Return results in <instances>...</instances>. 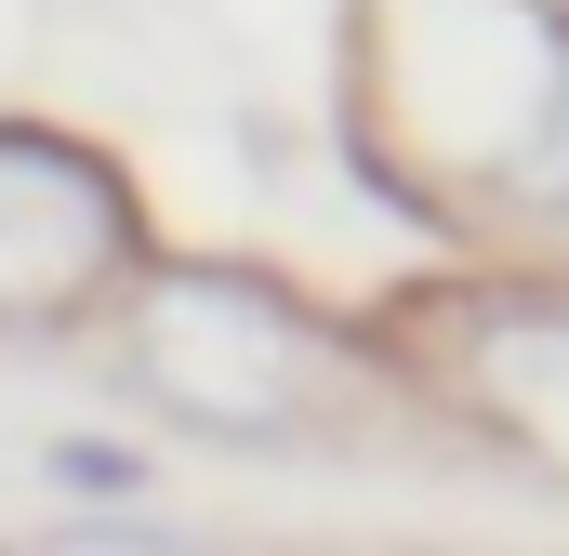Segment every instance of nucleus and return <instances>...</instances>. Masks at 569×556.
I'll list each match as a JSON object with an SVG mask.
<instances>
[{
	"mask_svg": "<svg viewBox=\"0 0 569 556\" xmlns=\"http://www.w3.org/2000/svg\"><path fill=\"white\" fill-rule=\"evenodd\" d=\"M318 385V318L239 266H172L146 291V398L212 437H279Z\"/></svg>",
	"mask_w": 569,
	"mask_h": 556,
	"instance_id": "obj_1",
	"label": "nucleus"
},
{
	"mask_svg": "<svg viewBox=\"0 0 569 556\" xmlns=\"http://www.w3.org/2000/svg\"><path fill=\"white\" fill-rule=\"evenodd\" d=\"M133 266V186L67 133L0 120V331H67Z\"/></svg>",
	"mask_w": 569,
	"mask_h": 556,
	"instance_id": "obj_2",
	"label": "nucleus"
},
{
	"mask_svg": "<svg viewBox=\"0 0 569 556\" xmlns=\"http://www.w3.org/2000/svg\"><path fill=\"white\" fill-rule=\"evenodd\" d=\"M53 556H172V530H133V517H107V530H67Z\"/></svg>",
	"mask_w": 569,
	"mask_h": 556,
	"instance_id": "obj_3",
	"label": "nucleus"
}]
</instances>
